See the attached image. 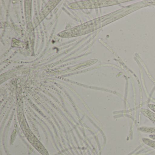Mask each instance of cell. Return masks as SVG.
Segmentation results:
<instances>
[{
  "label": "cell",
  "instance_id": "6da1fadb",
  "mask_svg": "<svg viewBox=\"0 0 155 155\" xmlns=\"http://www.w3.org/2000/svg\"><path fill=\"white\" fill-rule=\"evenodd\" d=\"M141 111L144 115L147 117L149 118L151 120H153L155 122V114L148 110L142 109Z\"/></svg>",
  "mask_w": 155,
  "mask_h": 155
},
{
  "label": "cell",
  "instance_id": "7a4b0ae2",
  "mask_svg": "<svg viewBox=\"0 0 155 155\" xmlns=\"http://www.w3.org/2000/svg\"><path fill=\"white\" fill-rule=\"evenodd\" d=\"M140 130L142 131L148 133H155V128L147 127H143L140 128Z\"/></svg>",
  "mask_w": 155,
  "mask_h": 155
},
{
  "label": "cell",
  "instance_id": "3957f363",
  "mask_svg": "<svg viewBox=\"0 0 155 155\" xmlns=\"http://www.w3.org/2000/svg\"><path fill=\"white\" fill-rule=\"evenodd\" d=\"M143 140L146 144L155 149V141L146 138L143 139Z\"/></svg>",
  "mask_w": 155,
  "mask_h": 155
},
{
  "label": "cell",
  "instance_id": "277c9868",
  "mask_svg": "<svg viewBox=\"0 0 155 155\" xmlns=\"http://www.w3.org/2000/svg\"><path fill=\"white\" fill-rule=\"evenodd\" d=\"M149 107L155 113V105H153V104H149L148 105Z\"/></svg>",
  "mask_w": 155,
  "mask_h": 155
},
{
  "label": "cell",
  "instance_id": "5b68a950",
  "mask_svg": "<svg viewBox=\"0 0 155 155\" xmlns=\"http://www.w3.org/2000/svg\"><path fill=\"white\" fill-rule=\"evenodd\" d=\"M150 137L152 139L154 140H155V135H151L150 136Z\"/></svg>",
  "mask_w": 155,
  "mask_h": 155
}]
</instances>
